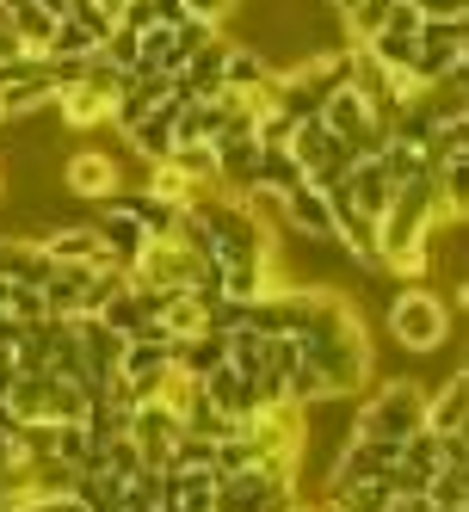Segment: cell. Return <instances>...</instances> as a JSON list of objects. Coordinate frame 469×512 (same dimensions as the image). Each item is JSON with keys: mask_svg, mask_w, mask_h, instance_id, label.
Masks as SVG:
<instances>
[{"mask_svg": "<svg viewBox=\"0 0 469 512\" xmlns=\"http://www.w3.org/2000/svg\"><path fill=\"white\" fill-rule=\"evenodd\" d=\"M223 87H229V93L272 87V62H266L260 50H247V44H229V56H223Z\"/></svg>", "mask_w": 469, "mask_h": 512, "instance_id": "22", "label": "cell"}, {"mask_svg": "<svg viewBox=\"0 0 469 512\" xmlns=\"http://www.w3.org/2000/svg\"><path fill=\"white\" fill-rule=\"evenodd\" d=\"M13 25V7H7V0H0V31H7Z\"/></svg>", "mask_w": 469, "mask_h": 512, "instance_id": "34", "label": "cell"}, {"mask_svg": "<svg viewBox=\"0 0 469 512\" xmlns=\"http://www.w3.org/2000/svg\"><path fill=\"white\" fill-rule=\"evenodd\" d=\"M179 7H186L192 19H204V25H223V19L241 7V0H179Z\"/></svg>", "mask_w": 469, "mask_h": 512, "instance_id": "28", "label": "cell"}, {"mask_svg": "<svg viewBox=\"0 0 469 512\" xmlns=\"http://www.w3.org/2000/svg\"><path fill=\"white\" fill-rule=\"evenodd\" d=\"M7 7H13V38L25 44V56H44L50 31H56V13L44 0H7Z\"/></svg>", "mask_w": 469, "mask_h": 512, "instance_id": "21", "label": "cell"}, {"mask_svg": "<svg viewBox=\"0 0 469 512\" xmlns=\"http://www.w3.org/2000/svg\"><path fill=\"white\" fill-rule=\"evenodd\" d=\"M383 512H402V500H389V506H383Z\"/></svg>", "mask_w": 469, "mask_h": 512, "instance_id": "38", "label": "cell"}, {"mask_svg": "<svg viewBox=\"0 0 469 512\" xmlns=\"http://www.w3.org/2000/svg\"><path fill=\"white\" fill-rule=\"evenodd\" d=\"M408 68H414L420 87H439V81L463 75V19H420Z\"/></svg>", "mask_w": 469, "mask_h": 512, "instance_id": "4", "label": "cell"}, {"mask_svg": "<svg viewBox=\"0 0 469 512\" xmlns=\"http://www.w3.org/2000/svg\"><path fill=\"white\" fill-rule=\"evenodd\" d=\"M19 383V358H13V346H0V395H7Z\"/></svg>", "mask_w": 469, "mask_h": 512, "instance_id": "30", "label": "cell"}, {"mask_svg": "<svg viewBox=\"0 0 469 512\" xmlns=\"http://www.w3.org/2000/svg\"><path fill=\"white\" fill-rule=\"evenodd\" d=\"M426 426V389L414 377H389L371 401H365V414H358L352 438H371V445H402L408 432Z\"/></svg>", "mask_w": 469, "mask_h": 512, "instance_id": "2", "label": "cell"}, {"mask_svg": "<svg viewBox=\"0 0 469 512\" xmlns=\"http://www.w3.org/2000/svg\"><path fill=\"white\" fill-rule=\"evenodd\" d=\"M50 272H56V260L44 253V241H0V278H7V284L44 290Z\"/></svg>", "mask_w": 469, "mask_h": 512, "instance_id": "16", "label": "cell"}, {"mask_svg": "<svg viewBox=\"0 0 469 512\" xmlns=\"http://www.w3.org/2000/svg\"><path fill=\"white\" fill-rule=\"evenodd\" d=\"M402 512H445V506H432L426 494H408V500H402Z\"/></svg>", "mask_w": 469, "mask_h": 512, "instance_id": "32", "label": "cell"}, {"mask_svg": "<svg viewBox=\"0 0 469 512\" xmlns=\"http://www.w3.org/2000/svg\"><path fill=\"white\" fill-rule=\"evenodd\" d=\"M44 253H50L56 266H105V260H112L93 223H75V229H56V235H44Z\"/></svg>", "mask_w": 469, "mask_h": 512, "instance_id": "15", "label": "cell"}, {"mask_svg": "<svg viewBox=\"0 0 469 512\" xmlns=\"http://www.w3.org/2000/svg\"><path fill=\"white\" fill-rule=\"evenodd\" d=\"M291 506V494L272 488L260 463L254 469H235V475H216V488H210V512H284Z\"/></svg>", "mask_w": 469, "mask_h": 512, "instance_id": "6", "label": "cell"}, {"mask_svg": "<svg viewBox=\"0 0 469 512\" xmlns=\"http://www.w3.org/2000/svg\"><path fill=\"white\" fill-rule=\"evenodd\" d=\"M62 19H75L81 31H93V38L105 44V31H112L118 25V13L112 7H105V0H62Z\"/></svg>", "mask_w": 469, "mask_h": 512, "instance_id": "26", "label": "cell"}, {"mask_svg": "<svg viewBox=\"0 0 469 512\" xmlns=\"http://www.w3.org/2000/svg\"><path fill=\"white\" fill-rule=\"evenodd\" d=\"M0 124H7V105H0Z\"/></svg>", "mask_w": 469, "mask_h": 512, "instance_id": "39", "label": "cell"}, {"mask_svg": "<svg viewBox=\"0 0 469 512\" xmlns=\"http://www.w3.org/2000/svg\"><path fill=\"white\" fill-rule=\"evenodd\" d=\"M173 118H179V105H173V99H161L142 124H130V130H124V142H130V149L155 167V161H167V155H173Z\"/></svg>", "mask_w": 469, "mask_h": 512, "instance_id": "14", "label": "cell"}, {"mask_svg": "<svg viewBox=\"0 0 469 512\" xmlns=\"http://www.w3.org/2000/svg\"><path fill=\"white\" fill-rule=\"evenodd\" d=\"M389 340L402 352H439L451 340V303L426 284H408L402 297L389 303Z\"/></svg>", "mask_w": 469, "mask_h": 512, "instance_id": "3", "label": "cell"}, {"mask_svg": "<svg viewBox=\"0 0 469 512\" xmlns=\"http://www.w3.org/2000/svg\"><path fill=\"white\" fill-rule=\"evenodd\" d=\"M247 438L260 445V457H266V451H278V457H303V438H309V426H303V408H297L291 395L260 401V408L247 414Z\"/></svg>", "mask_w": 469, "mask_h": 512, "instance_id": "5", "label": "cell"}, {"mask_svg": "<svg viewBox=\"0 0 469 512\" xmlns=\"http://www.w3.org/2000/svg\"><path fill=\"white\" fill-rule=\"evenodd\" d=\"M118 204L142 223V235H149V241H173V223H179V210H186V204H167L155 192H136V198H118Z\"/></svg>", "mask_w": 469, "mask_h": 512, "instance_id": "23", "label": "cell"}, {"mask_svg": "<svg viewBox=\"0 0 469 512\" xmlns=\"http://www.w3.org/2000/svg\"><path fill=\"white\" fill-rule=\"evenodd\" d=\"M204 401L216 414H229V420H247L260 408V389H254V377H241L235 364H216V371L204 377Z\"/></svg>", "mask_w": 469, "mask_h": 512, "instance_id": "13", "label": "cell"}, {"mask_svg": "<svg viewBox=\"0 0 469 512\" xmlns=\"http://www.w3.org/2000/svg\"><path fill=\"white\" fill-rule=\"evenodd\" d=\"M161 99H167V75H155V68H124V81H118V93H112V118H105V124L130 130V124L149 118Z\"/></svg>", "mask_w": 469, "mask_h": 512, "instance_id": "8", "label": "cell"}, {"mask_svg": "<svg viewBox=\"0 0 469 512\" xmlns=\"http://www.w3.org/2000/svg\"><path fill=\"white\" fill-rule=\"evenodd\" d=\"M93 50H99L93 31H81L75 19H56L50 44H44V62H81V56H93Z\"/></svg>", "mask_w": 469, "mask_h": 512, "instance_id": "24", "label": "cell"}, {"mask_svg": "<svg viewBox=\"0 0 469 512\" xmlns=\"http://www.w3.org/2000/svg\"><path fill=\"white\" fill-rule=\"evenodd\" d=\"M210 161H216V186H235L254 198V173H260V142L247 130H223L210 142Z\"/></svg>", "mask_w": 469, "mask_h": 512, "instance_id": "9", "label": "cell"}, {"mask_svg": "<svg viewBox=\"0 0 469 512\" xmlns=\"http://www.w3.org/2000/svg\"><path fill=\"white\" fill-rule=\"evenodd\" d=\"M0 426H13V414H7V401H0Z\"/></svg>", "mask_w": 469, "mask_h": 512, "instance_id": "36", "label": "cell"}, {"mask_svg": "<svg viewBox=\"0 0 469 512\" xmlns=\"http://www.w3.org/2000/svg\"><path fill=\"white\" fill-rule=\"evenodd\" d=\"M149 7H155V25H179V19H186L179 0H149Z\"/></svg>", "mask_w": 469, "mask_h": 512, "instance_id": "31", "label": "cell"}, {"mask_svg": "<svg viewBox=\"0 0 469 512\" xmlns=\"http://www.w3.org/2000/svg\"><path fill=\"white\" fill-rule=\"evenodd\" d=\"M124 432L136 438L142 463L167 469V457H173V445H179V432H186V420H179L173 408H161V401L149 395V401H136V408H130V426H124Z\"/></svg>", "mask_w": 469, "mask_h": 512, "instance_id": "7", "label": "cell"}, {"mask_svg": "<svg viewBox=\"0 0 469 512\" xmlns=\"http://www.w3.org/2000/svg\"><path fill=\"white\" fill-rule=\"evenodd\" d=\"M284 512H321V506H297V500H291V506H284Z\"/></svg>", "mask_w": 469, "mask_h": 512, "instance_id": "35", "label": "cell"}, {"mask_svg": "<svg viewBox=\"0 0 469 512\" xmlns=\"http://www.w3.org/2000/svg\"><path fill=\"white\" fill-rule=\"evenodd\" d=\"M149 192H155V198H167V204H198V198H204V186H192V179L179 173L173 161H155V179H149Z\"/></svg>", "mask_w": 469, "mask_h": 512, "instance_id": "25", "label": "cell"}, {"mask_svg": "<svg viewBox=\"0 0 469 512\" xmlns=\"http://www.w3.org/2000/svg\"><path fill=\"white\" fill-rule=\"evenodd\" d=\"M426 426L439 432V438H457L469 426V377L463 371H451V383L439 395H426Z\"/></svg>", "mask_w": 469, "mask_h": 512, "instance_id": "17", "label": "cell"}, {"mask_svg": "<svg viewBox=\"0 0 469 512\" xmlns=\"http://www.w3.org/2000/svg\"><path fill=\"white\" fill-rule=\"evenodd\" d=\"M210 457H216V438H204V432H179V445H173L167 469H210Z\"/></svg>", "mask_w": 469, "mask_h": 512, "instance_id": "27", "label": "cell"}, {"mask_svg": "<svg viewBox=\"0 0 469 512\" xmlns=\"http://www.w3.org/2000/svg\"><path fill=\"white\" fill-rule=\"evenodd\" d=\"M68 192L75 198H118L124 192V173H118V161L112 155H99V149H75L68 155Z\"/></svg>", "mask_w": 469, "mask_h": 512, "instance_id": "11", "label": "cell"}, {"mask_svg": "<svg viewBox=\"0 0 469 512\" xmlns=\"http://www.w3.org/2000/svg\"><path fill=\"white\" fill-rule=\"evenodd\" d=\"M118 506L124 512H167V469L142 463L136 475H124V482H118Z\"/></svg>", "mask_w": 469, "mask_h": 512, "instance_id": "20", "label": "cell"}, {"mask_svg": "<svg viewBox=\"0 0 469 512\" xmlns=\"http://www.w3.org/2000/svg\"><path fill=\"white\" fill-rule=\"evenodd\" d=\"M303 364H315L328 395H358L371 383V340H365V321L358 309L340 297V290H321L309 284V315H303Z\"/></svg>", "mask_w": 469, "mask_h": 512, "instance_id": "1", "label": "cell"}, {"mask_svg": "<svg viewBox=\"0 0 469 512\" xmlns=\"http://www.w3.org/2000/svg\"><path fill=\"white\" fill-rule=\"evenodd\" d=\"M93 229H99L105 253H112V266H130L136 253H142V241H149V235H142V223H136V216H130L124 204H105V216H99Z\"/></svg>", "mask_w": 469, "mask_h": 512, "instance_id": "18", "label": "cell"}, {"mask_svg": "<svg viewBox=\"0 0 469 512\" xmlns=\"http://www.w3.org/2000/svg\"><path fill=\"white\" fill-rule=\"evenodd\" d=\"M408 7H414L420 19H463L469 0H408Z\"/></svg>", "mask_w": 469, "mask_h": 512, "instance_id": "29", "label": "cell"}, {"mask_svg": "<svg viewBox=\"0 0 469 512\" xmlns=\"http://www.w3.org/2000/svg\"><path fill=\"white\" fill-rule=\"evenodd\" d=\"M0 192H7V179H0Z\"/></svg>", "mask_w": 469, "mask_h": 512, "instance_id": "40", "label": "cell"}, {"mask_svg": "<svg viewBox=\"0 0 469 512\" xmlns=\"http://www.w3.org/2000/svg\"><path fill=\"white\" fill-rule=\"evenodd\" d=\"M395 463V445H371V438H346L334 469H328V494H346L358 482H371V475H383Z\"/></svg>", "mask_w": 469, "mask_h": 512, "instance_id": "10", "label": "cell"}, {"mask_svg": "<svg viewBox=\"0 0 469 512\" xmlns=\"http://www.w3.org/2000/svg\"><path fill=\"white\" fill-rule=\"evenodd\" d=\"M62 512H87V506H81L75 494H68V488H62Z\"/></svg>", "mask_w": 469, "mask_h": 512, "instance_id": "33", "label": "cell"}, {"mask_svg": "<svg viewBox=\"0 0 469 512\" xmlns=\"http://www.w3.org/2000/svg\"><path fill=\"white\" fill-rule=\"evenodd\" d=\"M278 204V216L291 223L297 235H309V241H334V210H328V198H321V186H303L297 192H284V198H272Z\"/></svg>", "mask_w": 469, "mask_h": 512, "instance_id": "12", "label": "cell"}, {"mask_svg": "<svg viewBox=\"0 0 469 512\" xmlns=\"http://www.w3.org/2000/svg\"><path fill=\"white\" fill-rule=\"evenodd\" d=\"M167 352H173V364H179V371H186V377H198V383L216 371V364H229V352H223V334H210V327H204V334L173 340Z\"/></svg>", "mask_w": 469, "mask_h": 512, "instance_id": "19", "label": "cell"}, {"mask_svg": "<svg viewBox=\"0 0 469 512\" xmlns=\"http://www.w3.org/2000/svg\"><path fill=\"white\" fill-rule=\"evenodd\" d=\"M44 7H50V13H56V19H62V0H44Z\"/></svg>", "mask_w": 469, "mask_h": 512, "instance_id": "37", "label": "cell"}]
</instances>
